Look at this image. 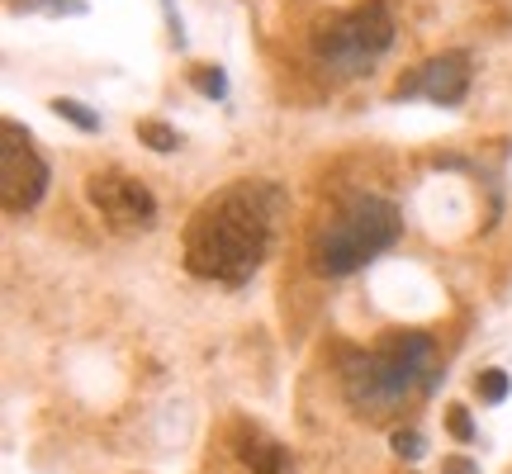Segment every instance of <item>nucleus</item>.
<instances>
[{"label":"nucleus","instance_id":"obj_1","mask_svg":"<svg viewBox=\"0 0 512 474\" xmlns=\"http://www.w3.org/2000/svg\"><path fill=\"white\" fill-rule=\"evenodd\" d=\"M280 204L285 195L261 181L228 185L223 195L204 200L185 228V266L200 280H223V285L252 280L271 252V223Z\"/></svg>","mask_w":512,"mask_h":474},{"label":"nucleus","instance_id":"obj_2","mask_svg":"<svg viewBox=\"0 0 512 474\" xmlns=\"http://www.w3.org/2000/svg\"><path fill=\"white\" fill-rule=\"evenodd\" d=\"M437 380V347L422 332H399L375 351H356V356L342 361V389H347L351 408H361L370 418L399 408L408 394L432 389Z\"/></svg>","mask_w":512,"mask_h":474},{"label":"nucleus","instance_id":"obj_3","mask_svg":"<svg viewBox=\"0 0 512 474\" xmlns=\"http://www.w3.org/2000/svg\"><path fill=\"white\" fill-rule=\"evenodd\" d=\"M403 237V214L384 195H351L347 209L313 237V266L318 275H351Z\"/></svg>","mask_w":512,"mask_h":474},{"label":"nucleus","instance_id":"obj_4","mask_svg":"<svg viewBox=\"0 0 512 474\" xmlns=\"http://www.w3.org/2000/svg\"><path fill=\"white\" fill-rule=\"evenodd\" d=\"M389 43H394V15H389V5L384 0H361L356 10L337 15L332 24L318 29L313 57L332 76H370L375 62L389 53Z\"/></svg>","mask_w":512,"mask_h":474},{"label":"nucleus","instance_id":"obj_5","mask_svg":"<svg viewBox=\"0 0 512 474\" xmlns=\"http://www.w3.org/2000/svg\"><path fill=\"white\" fill-rule=\"evenodd\" d=\"M0 133H5V143H0V204H5V214H29L48 195L53 171L34 152V138L15 119H5Z\"/></svg>","mask_w":512,"mask_h":474},{"label":"nucleus","instance_id":"obj_6","mask_svg":"<svg viewBox=\"0 0 512 474\" xmlns=\"http://www.w3.org/2000/svg\"><path fill=\"white\" fill-rule=\"evenodd\" d=\"M91 204L119 233H152V228H157V200H152V190H147L143 181H133V176H119V171L91 176Z\"/></svg>","mask_w":512,"mask_h":474},{"label":"nucleus","instance_id":"obj_7","mask_svg":"<svg viewBox=\"0 0 512 474\" xmlns=\"http://www.w3.org/2000/svg\"><path fill=\"white\" fill-rule=\"evenodd\" d=\"M432 100V105H446V110H456L460 100L470 95V57L465 53H441V57H427L422 67L403 76L399 86H394V100Z\"/></svg>","mask_w":512,"mask_h":474},{"label":"nucleus","instance_id":"obj_8","mask_svg":"<svg viewBox=\"0 0 512 474\" xmlns=\"http://www.w3.org/2000/svg\"><path fill=\"white\" fill-rule=\"evenodd\" d=\"M238 456H242V465H252L256 474H285V451L266 437H247Z\"/></svg>","mask_w":512,"mask_h":474},{"label":"nucleus","instance_id":"obj_9","mask_svg":"<svg viewBox=\"0 0 512 474\" xmlns=\"http://www.w3.org/2000/svg\"><path fill=\"white\" fill-rule=\"evenodd\" d=\"M53 114H57V119H67L72 128H81V133H100V114L86 110V105H81V100H72V95H57Z\"/></svg>","mask_w":512,"mask_h":474},{"label":"nucleus","instance_id":"obj_10","mask_svg":"<svg viewBox=\"0 0 512 474\" xmlns=\"http://www.w3.org/2000/svg\"><path fill=\"white\" fill-rule=\"evenodd\" d=\"M190 86H195L204 100H228V76H223V67H214V62L190 67Z\"/></svg>","mask_w":512,"mask_h":474},{"label":"nucleus","instance_id":"obj_11","mask_svg":"<svg viewBox=\"0 0 512 474\" xmlns=\"http://www.w3.org/2000/svg\"><path fill=\"white\" fill-rule=\"evenodd\" d=\"M10 10L24 15H86L91 5L86 0H10Z\"/></svg>","mask_w":512,"mask_h":474},{"label":"nucleus","instance_id":"obj_12","mask_svg":"<svg viewBox=\"0 0 512 474\" xmlns=\"http://www.w3.org/2000/svg\"><path fill=\"white\" fill-rule=\"evenodd\" d=\"M475 394L484 403H503L512 394V380H508V370H498V365H489V370H479L475 375Z\"/></svg>","mask_w":512,"mask_h":474},{"label":"nucleus","instance_id":"obj_13","mask_svg":"<svg viewBox=\"0 0 512 474\" xmlns=\"http://www.w3.org/2000/svg\"><path fill=\"white\" fill-rule=\"evenodd\" d=\"M138 138H143L152 152H176V147H181V133L171 124H162V119H143V124H138Z\"/></svg>","mask_w":512,"mask_h":474},{"label":"nucleus","instance_id":"obj_14","mask_svg":"<svg viewBox=\"0 0 512 474\" xmlns=\"http://www.w3.org/2000/svg\"><path fill=\"white\" fill-rule=\"evenodd\" d=\"M389 446H394V456L399 460H422L427 456V437H422V432H394V437H389Z\"/></svg>","mask_w":512,"mask_h":474},{"label":"nucleus","instance_id":"obj_15","mask_svg":"<svg viewBox=\"0 0 512 474\" xmlns=\"http://www.w3.org/2000/svg\"><path fill=\"white\" fill-rule=\"evenodd\" d=\"M157 5H162V15H166V34H171V43L185 53L190 38H185V19H181V10H176V0H157Z\"/></svg>","mask_w":512,"mask_h":474},{"label":"nucleus","instance_id":"obj_16","mask_svg":"<svg viewBox=\"0 0 512 474\" xmlns=\"http://www.w3.org/2000/svg\"><path fill=\"white\" fill-rule=\"evenodd\" d=\"M446 427H451V437L456 441H475V422H470V408H451V413H446Z\"/></svg>","mask_w":512,"mask_h":474},{"label":"nucleus","instance_id":"obj_17","mask_svg":"<svg viewBox=\"0 0 512 474\" xmlns=\"http://www.w3.org/2000/svg\"><path fill=\"white\" fill-rule=\"evenodd\" d=\"M441 474H479L475 460H465V456H451L446 465H441Z\"/></svg>","mask_w":512,"mask_h":474}]
</instances>
